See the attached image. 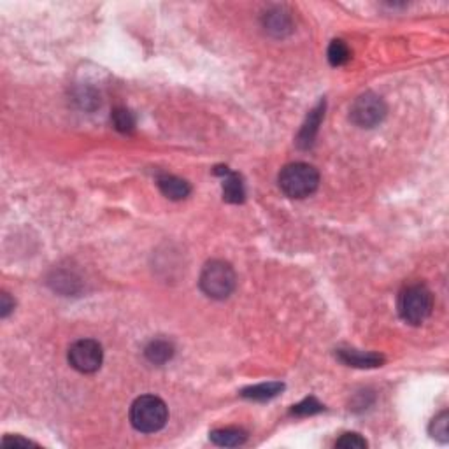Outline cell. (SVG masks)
Instances as JSON below:
<instances>
[{"label":"cell","mask_w":449,"mask_h":449,"mask_svg":"<svg viewBox=\"0 0 449 449\" xmlns=\"http://www.w3.org/2000/svg\"><path fill=\"white\" fill-rule=\"evenodd\" d=\"M169 419V409L162 399L155 395L139 397L130 408V423L137 432L155 434L162 430Z\"/></svg>","instance_id":"6da1fadb"},{"label":"cell","mask_w":449,"mask_h":449,"mask_svg":"<svg viewBox=\"0 0 449 449\" xmlns=\"http://www.w3.org/2000/svg\"><path fill=\"white\" fill-rule=\"evenodd\" d=\"M279 188L283 193L289 198H305L318 190L320 184V174L312 165L289 164L279 172Z\"/></svg>","instance_id":"7a4b0ae2"},{"label":"cell","mask_w":449,"mask_h":449,"mask_svg":"<svg viewBox=\"0 0 449 449\" xmlns=\"http://www.w3.org/2000/svg\"><path fill=\"white\" fill-rule=\"evenodd\" d=\"M434 309V297L425 285H411L402 289L399 297V312L405 323L421 325Z\"/></svg>","instance_id":"3957f363"},{"label":"cell","mask_w":449,"mask_h":449,"mask_svg":"<svg viewBox=\"0 0 449 449\" xmlns=\"http://www.w3.org/2000/svg\"><path fill=\"white\" fill-rule=\"evenodd\" d=\"M200 288L202 292L211 298L223 300L230 297L236 289V272L232 265L223 260H213L206 263L200 274Z\"/></svg>","instance_id":"277c9868"},{"label":"cell","mask_w":449,"mask_h":449,"mask_svg":"<svg viewBox=\"0 0 449 449\" xmlns=\"http://www.w3.org/2000/svg\"><path fill=\"white\" fill-rule=\"evenodd\" d=\"M386 116V104L379 95L367 92L358 97L350 111V118L354 125L362 128H372L379 125Z\"/></svg>","instance_id":"5b68a950"},{"label":"cell","mask_w":449,"mask_h":449,"mask_svg":"<svg viewBox=\"0 0 449 449\" xmlns=\"http://www.w3.org/2000/svg\"><path fill=\"white\" fill-rule=\"evenodd\" d=\"M102 346L93 339L77 341L69 350V363L73 365V369L79 370L83 374L97 372L102 365Z\"/></svg>","instance_id":"8992f818"},{"label":"cell","mask_w":449,"mask_h":449,"mask_svg":"<svg viewBox=\"0 0 449 449\" xmlns=\"http://www.w3.org/2000/svg\"><path fill=\"white\" fill-rule=\"evenodd\" d=\"M323 113H325V102H320L316 107H314V109L311 111V113H309L307 122L304 123V126H302L300 133H298V139H297V144L300 146L302 149L311 148L312 142H314L318 128H320V123H321V120H323Z\"/></svg>","instance_id":"52a82bcc"},{"label":"cell","mask_w":449,"mask_h":449,"mask_svg":"<svg viewBox=\"0 0 449 449\" xmlns=\"http://www.w3.org/2000/svg\"><path fill=\"white\" fill-rule=\"evenodd\" d=\"M218 174L223 175V198L230 204H240L246 197L244 191L242 179L236 172H230L227 167H221V171H216Z\"/></svg>","instance_id":"ba28073f"},{"label":"cell","mask_w":449,"mask_h":449,"mask_svg":"<svg viewBox=\"0 0 449 449\" xmlns=\"http://www.w3.org/2000/svg\"><path fill=\"white\" fill-rule=\"evenodd\" d=\"M337 356H339L341 362H344L346 365L360 367V369H365V367H381V363L385 362V358L381 356V354L362 353V351L356 350H339L337 351Z\"/></svg>","instance_id":"9c48e42d"},{"label":"cell","mask_w":449,"mask_h":449,"mask_svg":"<svg viewBox=\"0 0 449 449\" xmlns=\"http://www.w3.org/2000/svg\"><path fill=\"white\" fill-rule=\"evenodd\" d=\"M158 188H160L162 193L167 198H171V200L187 198L191 191L190 184H188L184 179L175 178V175H162V178L158 179Z\"/></svg>","instance_id":"30bf717a"},{"label":"cell","mask_w":449,"mask_h":449,"mask_svg":"<svg viewBox=\"0 0 449 449\" xmlns=\"http://www.w3.org/2000/svg\"><path fill=\"white\" fill-rule=\"evenodd\" d=\"M209 439L221 448H237L246 442L248 434L240 428H220V430L211 432Z\"/></svg>","instance_id":"8fae6325"},{"label":"cell","mask_w":449,"mask_h":449,"mask_svg":"<svg viewBox=\"0 0 449 449\" xmlns=\"http://www.w3.org/2000/svg\"><path fill=\"white\" fill-rule=\"evenodd\" d=\"M144 354L149 362L155 363V365H164V363H167L174 356V346L169 341L156 339L148 344Z\"/></svg>","instance_id":"7c38bea8"},{"label":"cell","mask_w":449,"mask_h":449,"mask_svg":"<svg viewBox=\"0 0 449 449\" xmlns=\"http://www.w3.org/2000/svg\"><path fill=\"white\" fill-rule=\"evenodd\" d=\"M283 390H285L283 383H263V385L249 386V388L242 390L240 395H242L244 399L263 402V400H271L274 399V397H278Z\"/></svg>","instance_id":"4fadbf2b"},{"label":"cell","mask_w":449,"mask_h":449,"mask_svg":"<svg viewBox=\"0 0 449 449\" xmlns=\"http://www.w3.org/2000/svg\"><path fill=\"white\" fill-rule=\"evenodd\" d=\"M265 28L274 35H285L292 30V19L283 9H274L265 16Z\"/></svg>","instance_id":"5bb4252c"},{"label":"cell","mask_w":449,"mask_h":449,"mask_svg":"<svg viewBox=\"0 0 449 449\" xmlns=\"http://www.w3.org/2000/svg\"><path fill=\"white\" fill-rule=\"evenodd\" d=\"M111 120H113L115 128L122 133H130L135 128V116L128 109H125V107H118V109L113 111Z\"/></svg>","instance_id":"9a60e30c"},{"label":"cell","mask_w":449,"mask_h":449,"mask_svg":"<svg viewBox=\"0 0 449 449\" xmlns=\"http://www.w3.org/2000/svg\"><path fill=\"white\" fill-rule=\"evenodd\" d=\"M351 58V51L347 48V44L341 39L337 41H332V44L328 46V60L334 67H339V65L347 64Z\"/></svg>","instance_id":"2e32d148"},{"label":"cell","mask_w":449,"mask_h":449,"mask_svg":"<svg viewBox=\"0 0 449 449\" xmlns=\"http://www.w3.org/2000/svg\"><path fill=\"white\" fill-rule=\"evenodd\" d=\"M448 423H449L448 411H442L441 414L435 416L430 423V435L435 439V441L442 442V444H446V442L449 441Z\"/></svg>","instance_id":"e0dca14e"},{"label":"cell","mask_w":449,"mask_h":449,"mask_svg":"<svg viewBox=\"0 0 449 449\" xmlns=\"http://www.w3.org/2000/svg\"><path fill=\"white\" fill-rule=\"evenodd\" d=\"M320 411H323V405H321V403L318 402L314 397H309V399L302 400L300 403L294 405V409H292V414L311 416V414H316V412H320Z\"/></svg>","instance_id":"ac0fdd59"},{"label":"cell","mask_w":449,"mask_h":449,"mask_svg":"<svg viewBox=\"0 0 449 449\" xmlns=\"http://www.w3.org/2000/svg\"><path fill=\"white\" fill-rule=\"evenodd\" d=\"M335 448L343 449H363L367 448V441L360 434H344L335 441Z\"/></svg>","instance_id":"d6986e66"},{"label":"cell","mask_w":449,"mask_h":449,"mask_svg":"<svg viewBox=\"0 0 449 449\" xmlns=\"http://www.w3.org/2000/svg\"><path fill=\"white\" fill-rule=\"evenodd\" d=\"M2 446H6V448H11V446H35V442L21 437H4L2 439Z\"/></svg>","instance_id":"ffe728a7"},{"label":"cell","mask_w":449,"mask_h":449,"mask_svg":"<svg viewBox=\"0 0 449 449\" xmlns=\"http://www.w3.org/2000/svg\"><path fill=\"white\" fill-rule=\"evenodd\" d=\"M2 311H0V314H2V318H8L9 312L15 309V302H11V298H9L8 294H2Z\"/></svg>","instance_id":"44dd1931"}]
</instances>
